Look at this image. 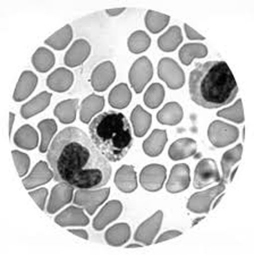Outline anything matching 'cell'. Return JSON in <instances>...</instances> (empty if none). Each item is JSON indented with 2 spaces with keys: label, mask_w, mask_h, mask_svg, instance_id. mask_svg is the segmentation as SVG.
Returning <instances> with one entry per match:
<instances>
[{
  "label": "cell",
  "mask_w": 254,
  "mask_h": 255,
  "mask_svg": "<svg viewBox=\"0 0 254 255\" xmlns=\"http://www.w3.org/2000/svg\"><path fill=\"white\" fill-rule=\"evenodd\" d=\"M54 178V171L50 169L46 161H39L27 178L23 179V184L26 190H32L40 185L47 184Z\"/></svg>",
  "instance_id": "obj_17"
},
{
  "label": "cell",
  "mask_w": 254,
  "mask_h": 255,
  "mask_svg": "<svg viewBox=\"0 0 254 255\" xmlns=\"http://www.w3.org/2000/svg\"><path fill=\"white\" fill-rule=\"evenodd\" d=\"M217 116L229 119V121L237 123V124L243 123L244 122V113H243V104H242L241 99H239V100H237L233 106L228 107V108H225L217 113Z\"/></svg>",
  "instance_id": "obj_41"
},
{
  "label": "cell",
  "mask_w": 254,
  "mask_h": 255,
  "mask_svg": "<svg viewBox=\"0 0 254 255\" xmlns=\"http://www.w3.org/2000/svg\"><path fill=\"white\" fill-rule=\"evenodd\" d=\"M239 86L226 61L198 64L190 74V96L207 109L220 108L234 101Z\"/></svg>",
  "instance_id": "obj_2"
},
{
  "label": "cell",
  "mask_w": 254,
  "mask_h": 255,
  "mask_svg": "<svg viewBox=\"0 0 254 255\" xmlns=\"http://www.w3.org/2000/svg\"><path fill=\"white\" fill-rule=\"evenodd\" d=\"M226 182L220 180L215 187L209 188L207 191L198 192L190 197L187 202V209L194 213H207L210 211L212 201L221 193L225 192Z\"/></svg>",
  "instance_id": "obj_5"
},
{
  "label": "cell",
  "mask_w": 254,
  "mask_h": 255,
  "mask_svg": "<svg viewBox=\"0 0 254 255\" xmlns=\"http://www.w3.org/2000/svg\"><path fill=\"white\" fill-rule=\"evenodd\" d=\"M130 121L133 124L134 134L136 135V137H142L150 128L152 116H151V114L145 112L141 106H136L130 115Z\"/></svg>",
  "instance_id": "obj_28"
},
{
  "label": "cell",
  "mask_w": 254,
  "mask_h": 255,
  "mask_svg": "<svg viewBox=\"0 0 254 255\" xmlns=\"http://www.w3.org/2000/svg\"><path fill=\"white\" fill-rule=\"evenodd\" d=\"M221 180L218 166L214 159H203L198 163L194 171L193 185L196 190L208 186V185L219 183Z\"/></svg>",
  "instance_id": "obj_8"
},
{
  "label": "cell",
  "mask_w": 254,
  "mask_h": 255,
  "mask_svg": "<svg viewBox=\"0 0 254 255\" xmlns=\"http://www.w3.org/2000/svg\"><path fill=\"white\" fill-rule=\"evenodd\" d=\"M30 195L34 202L39 205L41 210H44V204H46V200L48 196V190L47 188H40L33 192H30Z\"/></svg>",
  "instance_id": "obj_43"
},
{
  "label": "cell",
  "mask_w": 254,
  "mask_h": 255,
  "mask_svg": "<svg viewBox=\"0 0 254 255\" xmlns=\"http://www.w3.org/2000/svg\"><path fill=\"white\" fill-rule=\"evenodd\" d=\"M89 130L93 144L108 161H121L133 145L128 121L125 115L115 110L97 116L90 124Z\"/></svg>",
  "instance_id": "obj_3"
},
{
  "label": "cell",
  "mask_w": 254,
  "mask_h": 255,
  "mask_svg": "<svg viewBox=\"0 0 254 255\" xmlns=\"http://www.w3.org/2000/svg\"><path fill=\"white\" fill-rule=\"evenodd\" d=\"M79 106L77 99H68V100L61 101L56 106L54 110L55 116L63 123V124H71L76 118V110Z\"/></svg>",
  "instance_id": "obj_32"
},
{
  "label": "cell",
  "mask_w": 254,
  "mask_h": 255,
  "mask_svg": "<svg viewBox=\"0 0 254 255\" xmlns=\"http://www.w3.org/2000/svg\"><path fill=\"white\" fill-rule=\"evenodd\" d=\"M68 232L74 234V235L81 237V238H84V240H89L88 233L85 232V230H83V229H74V230L73 229H69Z\"/></svg>",
  "instance_id": "obj_46"
},
{
  "label": "cell",
  "mask_w": 254,
  "mask_h": 255,
  "mask_svg": "<svg viewBox=\"0 0 254 255\" xmlns=\"http://www.w3.org/2000/svg\"><path fill=\"white\" fill-rule=\"evenodd\" d=\"M110 194V188H100L98 191L92 190H77L74 196V204L87 210L89 215H94L99 205L108 199Z\"/></svg>",
  "instance_id": "obj_9"
},
{
  "label": "cell",
  "mask_w": 254,
  "mask_h": 255,
  "mask_svg": "<svg viewBox=\"0 0 254 255\" xmlns=\"http://www.w3.org/2000/svg\"><path fill=\"white\" fill-rule=\"evenodd\" d=\"M184 27H185V32H186L187 38L190 40H204V39H206L203 35H201L200 33L195 32L193 28H192L190 25H187V24H185Z\"/></svg>",
  "instance_id": "obj_45"
},
{
  "label": "cell",
  "mask_w": 254,
  "mask_h": 255,
  "mask_svg": "<svg viewBox=\"0 0 254 255\" xmlns=\"http://www.w3.org/2000/svg\"><path fill=\"white\" fill-rule=\"evenodd\" d=\"M191 183L190 168L186 163H179L173 167L170 171L169 179H168L166 188L171 194H177L187 190Z\"/></svg>",
  "instance_id": "obj_13"
},
{
  "label": "cell",
  "mask_w": 254,
  "mask_h": 255,
  "mask_svg": "<svg viewBox=\"0 0 254 255\" xmlns=\"http://www.w3.org/2000/svg\"><path fill=\"white\" fill-rule=\"evenodd\" d=\"M73 39V28L69 24L65 25L59 31H57L55 34H52L50 38L46 40V44L49 47L56 49V50H63L66 48L69 42Z\"/></svg>",
  "instance_id": "obj_36"
},
{
  "label": "cell",
  "mask_w": 254,
  "mask_h": 255,
  "mask_svg": "<svg viewBox=\"0 0 254 255\" xmlns=\"http://www.w3.org/2000/svg\"><path fill=\"white\" fill-rule=\"evenodd\" d=\"M208 55V48L201 43H187L179 50V59L183 65H191L195 58H204Z\"/></svg>",
  "instance_id": "obj_33"
},
{
  "label": "cell",
  "mask_w": 254,
  "mask_h": 255,
  "mask_svg": "<svg viewBox=\"0 0 254 255\" xmlns=\"http://www.w3.org/2000/svg\"><path fill=\"white\" fill-rule=\"evenodd\" d=\"M153 76L152 64L146 57H141L132 65L129 71V83L136 93H141Z\"/></svg>",
  "instance_id": "obj_7"
},
{
  "label": "cell",
  "mask_w": 254,
  "mask_h": 255,
  "mask_svg": "<svg viewBox=\"0 0 254 255\" xmlns=\"http://www.w3.org/2000/svg\"><path fill=\"white\" fill-rule=\"evenodd\" d=\"M198 144L192 138H179L171 144L168 151V155L171 160H178L190 158L196 153Z\"/></svg>",
  "instance_id": "obj_21"
},
{
  "label": "cell",
  "mask_w": 254,
  "mask_h": 255,
  "mask_svg": "<svg viewBox=\"0 0 254 255\" xmlns=\"http://www.w3.org/2000/svg\"><path fill=\"white\" fill-rule=\"evenodd\" d=\"M144 104L151 109L158 108L165 99V89L159 83H153L144 94Z\"/></svg>",
  "instance_id": "obj_40"
},
{
  "label": "cell",
  "mask_w": 254,
  "mask_h": 255,
  "mask_svg": "<svg viewBox=\"0 0 254 255\" xmlns=\"http://www.w3.org/2000/svg\"><path fill=\"white\" fill-rule=\"evenodd\" d=\"M115 184L118 190L123 193H133L136 190L137 178L134 167L128 166V164L121 167L115 176Z\"/></svg>",
  "instance_id": "obj_19"
},
{
  "label": "cell",
  "mask_w": 254,
  "mask_h": 255,
  "mask_svg": "<svg viewBox=\"0 0 254 255\" xmlns=\"http://www.w3.org/2000/svg\"><path fill=\"white\" fill-rule=\"evenodd\" d=\"M116 79V69L112 61H104L98 65L91 75V84L94 91L104 92Z\"/></svg>",
  "instance_id": "obj_12"
},
{
  "label": "cell",
  "mask_w": 254,
  "mask_h": 255,
  "mask_svg": "<svg viewBox=\"0 0 254 255\" xmlns=\"http://www.w3.org/2000/svg\"><path fill=\"white\" fill-rule=\"evenodd\" d=\"M14 121H15V115H14V113H10L9 114V130H8V134H9V135L11 133V129H13Z\"/></svg>",
  "instance_id": "obj_48"
},
{
  "label": "cell",
  "mask_w": 254,
  "mask_h": 255,
  "mask_svg": "<svg viewBox=\"0 0 254 255\" xmlns=\"http://www.w3.org/2000/svg\"><path fill=\"white\" fill-rule=\"evenodd\" d=\"M50 100L51 93L41 92L39 96H36L31 101H28L27 104L22 106V108H20V115L25 119L33 117L36 114L43 112L50 105Z\"/></svg>",
  "instance_id": "obj_26"
},
{
  "label": "cell",
  "mask_w": 254,
  "mask_h": 255,
  "mask_svg": "<svg viewBox=\"0 0 254 255\" xmlns=\"http://www.w3.org/2000/svg\"><path fill=\"white\" fill-rule=\"evenodd\" d=\"M126 248H127V249H133V248H142V245H140V244H129V245H127Z\"/></svg>",
  "instance_id": "obj_50"
},
{
  "label": "cell",
  "mask_w": 254,
  "mask_h": 255,
  "mask_svg": "<svg viewBox=\"0 0 254 255\" xmlns=\"http://www.w3.org/2000/svg\"><path fill=\"white\" fill-rule=\"evenodd\" d=\"M55 56L47 48H39L32 57V64L40 73H46L55 65Z\"/></svg>",
  "instance_id": "obj_35"
},
{
  "label": "cell",
  "mask_w": 254,
  "mask_h": 255,
  "mask_svg": "<svg viewBox=\"0 0 254 255\" xmlns=\"http://www.w3.org/2000/svg\"><path fill=\"white\" fill-rule=\"evenodd\" d=\"M38 85V76L33 72L25 71L20 75L18 83L16 85L14 92V100L15 101H23L27 97L31 96V93L34 91V89Z\"/></svg>",
  "instance_id": "obj_23"
},
{
  "label": "cell",
  "mask_w": 254,
  "mask_h": 255,
  "mask_svg": "<svg viewBox=\"0 0 254 255\" xmlns=\"http://www.w3.org/2000/svg\"><path fill=\"white\" fill-rule=\"evenodd\" d=\"M74 75L66 68H58L47 79V85L55 92H66L73 85Z\"/></svg>",
  "instance_id": "obj_20"
},
{
  "label": "cell",
  "mask_w": 254,
  "mask_h": 255,
  "mask_svg": "<svg viewBox=\"0 0 254 255\" xmlns=\"http://www.w3.org/2000/svg\"><path fill=\"white\" fill-rule=\"evenodd\" d=\"M239 136L240 130L237 127L221 121L212 122L208 128L209 141L216 147H225L233 144Z\"/></svg>",
  "instance_id": "obj_4"
},
{
  "label": "cell",
  "mask_w": 254,
  "mask_h": 255,
  "mask_svg": "<svg viewBox=\"0 0 254 255\" xmlns=\"http://www.w3.org/2000/svg\"><path fill=\"white\" fill-rule=\"evenodd\" d=\"M158 75L171 90H178L185 83V74L174 59L162 58L158 65Z\"/></svg>",
  "instance_id": "obj_6"
},
{
  "label": "cell",
  "mask_w": 254,
  "mask_h": 255,
  "mask_svg": "<svg viewBox=\"0 0 254 255\" xmlns=\"http://www.w3.org/2000/svg\"><path fill=\"white\" fill-rule=\"evenodd\" d=\"M109 105L113 108L124 109L130 104L132 100V93L129 91V88L125 83H121L112 90L108 97Z\"/></svg>",
  "instance_id": "obj_31"
},
{
  "label": "cell",
  "mask_w": 254,
  "mask_h": 255,
  "mask_svg": "<svg viewBox=\"0 0 254 255\" xmlns=\"http://www.w3.org/2000/svg\"><path fill=\"white\" fill-rule=\"evenodd\" d=\"M130 227L127 224H117L110 227L105 234L106 242L110 246H122L129 240Z\"/></svg>",
  "instance_id": "obj_30"
},
{
  "label": "cell",
  "mask_w": 254,
  "mask_h": 255,
  "mask_svg": "<svg viewBox=\"0 0 254 255\" xmlns=\"http://www.w3.org/2000/svg\"><path fill=\"white\" fill-rule=\"evenodd\" d=\"M236 172H237V167L231 172V174H229V182H233V179H234V176L236 175Z\"/></svg>",
  "instance_id": "obj_49"
},
{
  "label": "cell",
  "mask_w": 254,
  "mask_h": 255,
  "mask_svg": "<svg viewBox=\"0 0 254 255\" xmlns=\"http://www.w3.org/2000/svg\"><path fill=\"white\" fill-rule=\"evenodd\" d=\"M242 152H243L242 144H239L233 149L225 152L223 158H221V168H223V179L221 180L227 183L233 166L239 162L242 158Z\"/></svg>",
  "instance_id": "obj_34"
},
{
  "label": "cell",
  "mask_w": 254,
  "mask_h": 255,
  "mask_svg": "<svg viewBox=\"0 0 254 255\" xmlns=\"http://www.w3.org/2000/svg\"><path fill=\"white\" fill-rule=\"evenodd\" d=\"M170 17L168 15L157 13L153 10H147L145 16V25L151 33H159L169 23Z\"/></svg>",
  "instance_id": "obj_38"
},
{
  "label": "cell",
  "mask_w": 254,
  "mask_h": 255,
  "mask_svg": "<svg viewBox=\"0 0 254 255\" xmlns=\"http://www.w3.org/2000/svg\"><path fill=\"white\" fill-rule=\"evenodd\" d=\"M163 219L162 211H157L153 216H151L149 219L145 220L144 223L140 225V227L136 229L134 235V240L136 242H140L144 245H151L157 236L159 229L161 227V223Z\"/></svg>",
  "instance_id": "obj_11"
},
{
  "label": "cell",
  "mask_w": 254,
  "mask_h": 255,
  "mask_svg": "<svg viewBox=\"0 0 254 255\" xmlns=\"http://www.w3.org/2000/svg\"><path fill=\"white\" fill-rule=\"evenodd\" d=\"M90 53H91V46L88 41L83 39L76 40L65 55V64L68 67H77L88 59Z\"/></svg>",
  "instance_id": "obj_16"
},
{
  "label": "cell",
  "mask_w": 254,
  "mask_h": 255,
  "mask_svg": "<svg viewBox=\"0 0 254 255\" xmlns=\"http://www.w3.org/2000/svg\"><path fill=\"white\" fill-rule=\"evenodd\" d=\"M182 235V232H179V230H168V232L163 233L160 235V237L158 238L157 240V244H159V243H162V242H166L168 240H173V238H176L178 236Z\"/></svg>",
  "instance_id": "obj_44"
},
{
  "label": "cell",
  "mask_w": 254,
  "mask_h": 255,
  "mask_svg": "<svg viewBox=\"0 0 254 255\" xmlns=\"http://www.w3.org/2000/svg\"><path fill=\"white\" fill-rule=\"evenodd\" d=\"M105 107V98L97 94H91L82 101L81 106V122L89 124L94 115L100 113Z\"/></svg>",
  "instance_id": "obj_24"
},
{
  "label": "cell",
  "mask_w": 254,
  "mask_h": 255,
  "mask_svg": "<svg viewBox=\"0 0 254 255\" xmlns=\"http://www.w3.org/2000/svg\"><path fill=\"white\" fill-rule=\"evenodd\" d=\"M184 112L182 106L177 102H169L163 106L161 110H159L157 115L158 122L162 125H177L182 122Z\"/></svg>",
  "instance_id": "obj_25"
},
{
  "label": "cell",
  "mask_w": 254,
  "mask_h": 255,
  "mask_svg": "<svg viewBox=\"0 0 254 255\" xmlns=\"http://www.w3.org/2000/svg\"><path fill=\"white\" fill-rule=\"evenodd\" d=\"M223 196H224V193H221V194H219V197H218V200H217V201H216V202H215V204H214V208H216V207H217V205H218V203L220 202V200H221V199H223Z\"/></svg>",
  "instance_id": "obj_51"
},
{
  "label": "cell",
  "mask_w": 254,
  "mask_h": 255,
  "mask_svg": "<svg viewBox=\"0 0 254 255\" xmlns=\"http://www.w3.org/2000/svg\"><path fill=\"white\" fill-rule=\"evenodd\" d=\"M38 128L41 130L40 152L41 153H46L49 144H50V141L57 130V124L54 119H44V121L39 123Z\"/></svg>",
  "instance_id": "obj_37"
},
{
  "label": "cell",
  "mask_w": 254,
  "mask_h": 255,
  "mask_svg": "<svg viewBox=\"0 0 254 255\" xmlns=\"http://www.w3.org/2000/svg\"><path fill=\"white\" fill-rule=\"evenodd\" d=\"M124 10H125L124 7H123V8H115V9L106 10V13H107V15H109V16H118V15H121Z\"/></svg>",
  "instance_id": "obj_47"
},
{
  "label": "cell",
  "mask_w": 254,
  "mask_h": 255,
  "mask_svg": "<svg viewBox=\"0 0 254 255\" xmlns=\"http://www.w3.org/2000/svg\"><path fill=\"white\" fill-rule=\"evenodd\" d=\"M55 223L61 227H69V226L84 227V226L89 225L90 221L89 218L84 215L83 210L72 205L55 218Z\"/></svg>",
  "instance_id": "obj_18"
},
{
  "label": "cell",
  "mask_w": 254,
  "mask_h": 255,
  "mask_svg": "<svg viewBox=\"0 0 254 255\" xmlns=\"http://www.w3.org/2000/svg\"><path fill=\"white\" fill-rule=\"evenodd\" d=\"M151 44L150 36L144 31L134 32L128 39V49L133 53H142L147 50Z\"/></svg>",
  "instance_id": "obj_39"
},
{
  "label": "cell",
  "mask_w": 254,
  "mask_h": 255,
  "mask_svg": "<svg viewBox=\"0 0 254 255\" xmlns=\"http://www.w3.org/2000/svg\"><path fill=\"white\" fill-rule=\"evenodd\" d=\"M122 211L123 204L121 203V201H109V202L101 209L99 215L94 218L93 228L98 230V232H100V230L104 229L108 224L113 223L114 220H116L117 218L121 216Z\"/></svg>",
  "instance_id": "obj_15"
},
{
  "label": "cell",
  "mask_w": 254,
  "mask_h": 255,
  "mask_svg": "<svg viewBox=\"0 0 254 255\" xmlns=\"http://www.w3.org/2000/svg\"><path fill=\"white\" fill-rule=\"evenodd\" d=\"M167 141V131L165 129H154L143 142V151L149 157H158L165 149Z\"/></svg>",
  "instance_id": "obj_22"
},
{
  "label": "cell",
  "mask_w": 254,
  "mask_h": 255,
  "mask_svg": "<svg viewBox=\"0 0 254 255\" xmlns=\"http://www.w3.org/2000/svg\"><path fill=\"white\" fill-rule=\"evenodd\" d=\"M73 192L74 187H72L71 185L65 183H59L58 185H56L52 188L50 200H49L47 207V212L52 215V213L57 212L63 208L64 205L68 204L73 199Z\"/></svg>",
  "instance_id": "obj_14"
},
{
  "label": "cell",
  "mask_w": 254,
  "mask_h": 255,
  "mask_svg": "<svg viewBox=\"0 0 254 255\" xmlns=\"http://www.w3.org/2000/svg\"><path fill=\"white\" fill-rule=\"evenodd\" d=\"M11 154H13L15 166L16 169L18 171V175L20 177L25 176L27 174L28 168H30V158H28V155L19 151H13Z\"/></svg>",
  "instance_id": "obj_42"
},
{
  "label": "cell",
  "mask_w": 254,
  "mask_h": 255,
  "mask_svg": "<svg viewBox=\"0 0 254 255\" xmlns=\"http://www.w3.org/2000/svg\"><path fill=\"white\" fill-rule=\"evenodd\" d=\"M14 142L17 146L25 150H33L38 146L39 135L33 127L30 125H23L16 131Z\"/></svg>",
  "instance_id": "obj_27"
},
{
  "label": "cell",
  "mask_w": 254,
  "mask_h": 255,
  "mask_svg": "<svg viewBox=\"0 0 254 255\" xmlns=\"http://www.w3.org/2000/svg\"><path fill=\"white\" fill-rule=\"evenodd\" d=\"M167 177V169L162 164L152 163L144 167L140 174V183L149 192L160 191Z\"/></svg>",
  "instance_id": "obj_10"
},
{
  "label": "cell",
  "mask_w": 254,
  "mask_h": 255,
  "mask_svg": "<svg viewBox=\"0 0 254 255\" xmlns=\"http://www.w3.org/2000/svg\"><path fill=\"white\" fill-rule=\"evenodd\" d=\"M47 158L57 182L77 190L100 188L112 175L108 160L77 127H67L57 135Z\"/></svg>",
  "instance_id": "obj_1"
},
{
  "label": "cell",
  "mask_w": 254,
  "mask_h": 255,
  "mask_svg": "<svg viewBox=\"0 0 254 255\" xmlns=\"http://www.w3.org/2000/svg\"><path fill=\"white\" fill-rule=\"evenodd\" d=\"M183 41L182 30L177 25L171 26L169 30L158 39V46L160 50L165 52H171L177 49Z\"/></svg>",
  "instance_id": "obj_29"
}]
</instances>
